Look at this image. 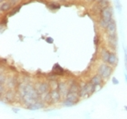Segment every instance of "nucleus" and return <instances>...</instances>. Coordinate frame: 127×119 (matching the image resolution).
<instances>
[{
  "instance_id": "20",
  "label": "nucleus",
  "mask_w": 127,
  "mask_h": 119,
  "mask_svg": "<svg viewBox=\"0 0 127 119\" xmlns=\"http://www.w3.org/2000/svg\"><path fill=\"white\" fill-rule=\"evenodd\" d=\"M20 8H21V5H18V6H16V7H15L14 9H12V10H11V12L9 13V16H14V15H16V14L17 13L19 10H20Z\"/></svg>"
},
{
  "instance_id": "23",
  "label": "nucleus",
  "mask_w": 127,
  "mask_h": 119,
  "mask_svg": "<svg viewBox=\"0 0 127 119\" xmlns=\"http://www.w3.org/2000/svg\"><path fill=\"white\" fill-rule=\"evenodd\" d=\"M64 105L66 106H74V105H75L74 103H73V102H71V101H69L67 100V99H65V100L64 101Z\"/></svg>"
},
{
  "instance_id": "8",
  "label": "nucleus",
  "mask_w": 127,
  "mask_h": 119,
  "mask_svg": "<svg viewBox=\"0 0 127 119\" xmlns=\"http://www.w3.org/2000/svg\"><path fill=\"white\" fill-rule=\"evenodd\" d=\"M66 99L73 102V103L76 104L77 101H78V95H77V93L68 92V94L66 95Z\"/></svg>"
},
{
  "instance_id": "19",
  "label": "nucleus",
  "mask_w": 127,
  "mask_h": 119,
  "mask_svg": "<svg viewBox=\"0 0 127 119\" xmlns=\"http://www.w3.org/2000/svg\"><path fill=\"white\" fill-rule=\"evenodd\" d=\"M49 8L52 9V10H56V9L60 8V5L58 3H50L49 4Z\"/></svg>"
},
{
  "instance_id": "33",
  "label": "nucleus",
  "mask_w": 127,
  "mask_h": 119,
  "mask_svg": "<svg viewBox=\"0 0 127 119\" xmlns=\"http://www.w3.org/2000/svg\"><path fill=\"white\" fill-rule=\"evenodd\" d=\"M88 1H90V2H93V1H95V0H88Z\"/></svg>"
},
{
  "instance_id": "34",
  "label": "nucleus",
  "mask_w": 127,
  "mask_h": 119,
  "mask_svg": "<svg viewBox=\"0 0 127 119\" xmlns=\"http://www.w3.org/2000/svg\"><path fill=\"white\" fill-rule=\"evenodd\" d=\"M0 1H1V3H2V2H3V0H0Z\"/></svg>"
},
{
  "instance_id": "17",
  "label": "nucleus",
  "mask_w": 127,
  "mask_h": 119,
  "mask_svg": "<svg viewBox=\"0 0 127 119\" xmlns=\"http://www.w3.org/2000/svg\"><path fill=\"white\" fill-rule=\"evenodd\" d=\"M68 92H73V93H78L80 92L79 90V86H78V85L77 84H75V83H74V84H72L71 85H70V89H69Z\"/></svg>"
},
{
  "instance_id": "9",
  "label": "nucleus",
  "mask_w": 127,
  "mask_h": 119,
  "mask_svg": "<svg viewBox=\"0 0 127 119\" xmlns=\"http://www.w3.org/2000/svg\"><path fill=\"white\" fill-rule=\"evenodd\" d=\"M51 94V98H52V101H53L54 103H56V102H58L59 99H60V92H59V90H56L54 89L53 91H51L50 92Z\"/></svg>"
},
{
  "instance_id": "32",
  "label": "nucleus",
  "mask_w": 127,
  "mask_h": 119,
  "mask_svg": "<svg viewBox=\"0 0 127 119\" xmlns=\"http://www.w3.org/2000/svg\"><path fill=\"white\" fill-rule=\"evenodd\" d=\"M125 110L127 111V106H125Z\"/></svg>"
},
{
  "instance_id": "1",
  "label": "nucleus",
  "mask_w": 127,
  "mask_h": 119,
  "mask_svg": "<svg viewBox=\"0 0 127 119\" xmlns=\"http://www.w3.org/2000/svg\"><path fill=\"white\" fill-rule=\"evenodd\" d=\"M19 94L27 106L37 102L40 95L38 90L35 89L31 84H21L19 85Z\"/></svg>"
},
{
  "instance_id": "7",
  "label": "nucleus",
  "mask_w": 127,
  "mask_h": 119,
  "mask_svg": "<svg viewBox=\"0 0 127 119\" xmlns=\"http://www.w3.org/2000/svg\"><path fill=\"white\" fill-rule=\"evenodd\" d=\"M106 28H107L108 33H115V31H116V23L113 18L108 22Z\"/></svg>"
},
{
  "instance_id": "27",
  "label": "nucleus",
  "mask_w": 127,
  "mask_h": 119,
  "mask_svg": "<svg viewBox=\"0 0 127 119\" xmlns=\"http://www.w3.org/2000/svg\"><path fill=\"white\" fill-rule=\"evenodd\" d=\"M19 0H9V2L12 4V5H15V4H16V3H18Z\"/></svg>"
},
{
  "instance_id": "25",
  "label": "nucleus",
  "mask_w": 127,
  "mask_h": 119,
  "mask_svg": "<svg viewBox=\"0 0 127 119\" xmlns=\"http://www.w3.org/2000/svg\"><path fill=\"white\" fill-rule=\"evenodd\" d=\"M45 40H46V42H47L48 44H53L54 43V39L52 38V37H47Z\"/></svg>"
},
{
  "instance_id": "11",
  "label": "nucleus",
  "mask_w": 127,
  "mask_h": 119,
  "mask_svg": "<svg viewBox=\"0 0 127 119\" xmlns=\"http://www.w3.org/2000/svg\"><path fill=\"white\" fill-rule=\"evenodd\" d=\"M58 90H59V92H60V94L64 95H67L69 91V90L67 89V86H66L65 83H60L58 85Z\"/></svg>"
},
{
  "instance_id": "13",
  "label": "nucleus",
  "mask_w": 127,
  "mask_h": 119,
  "mask_svg": "<svg viewBox=\"0 0 127 119\" xmlns=\"http://www.w3.org/2000/svg\"><path fill=\"white\" fill-rule=\"evenodd\" d=\"M117 56L115 55V53H110V56H109V59H108V62L107 63L109 65H111V66H115L117 64Z\"/></svg>"
},
{
  "instance_id": "2",
  "label": "nucleus",
  "mask_w": 127,
  "mask_h": 119,
  "mask_svg": "<svg viewBox=\"0 0 127 119\" xmlns=\"http://www.w3.org/2000/svg\"><path fill=\"white\" fill-rule=\"evenodd\" d=\"M101 16H102V20H101V25L103 27H107L108 22L112 19L113 16V9L110 6H105L101 10Z\"/></svg>"
},
{
  "instance_id": "31",
  "label": "nucleus",
  "mask_w": 127,
  "mask_h": 119,
  "mask_svg": "<svg viewBox=\"0 0 127 119\" xmlns=\"http://www.w3.org/2000/svg\"><path fill=\"white\" fill-rule=\"evenodd\" d=\"M97 1H98L99 3H100V2H102V1H103V0H97Z\"/></svg>"
},
{
  "instance_id": "18",
  "label": "nucleus",
  "mask_w": 127,
  "mask_h": 119,
  "mask_svg": "<svg viewBox=\"0 0 127 119\" xmlns=\"http://www.w3.org/2000/svg\"><path fill=\"white\" fill-rule=\"evenodd\" d=\"M109 56H110V52L107 50H103V53H102V57H103V60L104 62H108Z\"/></svg>"
},
{
  "instance_id": "15",
  "label": "nucleus",
  "mask_w": 127,
  "mask_h": 119,
  "mask_svg": "<svg viewBox=\"0 0 127 119\" xmlns=\"http://www.w3.org/2000/svg\"><path fill=\"white\" fill-rule=\"evenodd\" d=\"M11 5H12V4L10 2H2L1 3V5H0V9H1L2 12H5V11L10 9Z\"/></svg>"
},
{
  "instance_id": "6",
  "label": "nucleus",
  "mask_w": 127,
  "mask_h": 119,
  "mask_svg": "<svg viewBox=\"0 0 127 119\" xmlns=\"http://www.w3.org/2000/svg\"><path fill=\"white\" fill-rule=\"evenodd\" d=\"M91 93V87H90V84H85L83 85L82 88L80 89L79 95L80 96H85L88 93Z\"/></svg>"
},
{
  "instance_id": "28",
  "label": "nucleus",
  "mask_w": 127,
  "mask_h": 119,
  "mask_svg": "<svg viewBox=\"0 0 127 119\" xmlns=\"http://www.w3.org/2000/svg\"><path fill=\"white\" fill-rule=\"evenodd\" d=\"M125 60H126V63H127V47L125 48Z\"/></svg>"
},
{
  "instance_id": "29",
  "label": "nucleus",
  "mask_w": 127,
  "mask_h": 119,
  "mask_svg": "<svg viewBox=\"0 0 127 119\" xmlns=\"http://www.w3.org/2000/svg\"><path fill=\"white\" fill-rule=\"evenodd\" d=\"M95 45H97V44H98V38H97V37H95Z\"/></svg>"
},
{
  "instance_id": "22",
  "label": "nucleus",
  "mask_w": 127,
  "mask_h": 119,
  "mask_svg": "<svg viewBox=\"0 0 127 119\" xmlns=\"http://www.w3.org/2000/svg\"><path fill=\"white\" fill-rule=\"evenodd\" d=\"M14 98V95H13V92L12 91H9L5 94V99H9V100H12Z\"/></svg>"
},
{
  "instance_id": "12",
  "label": "nucleus",
  "mask_w": 127,
  "mask_h": 119,
  "mask_svg": "<svg viewBox=\"0 0 127 119\" xmlns=\"http://www.w3.org/2000/svg\"><path fill=\"white\" fill-rule=\"evenodd\" d=\"M6 85H7V87L9 89H13V88L16 87V80L14 77H10L7 79V82H6Z\"/></svg>"
},
{
  "instance_id": "4",
  "label": "nucleus",
  "mask_w": 127,
  "mask_h": 119,
  "mask_svg": "<svg viewBox=\"0 0 127 119\" xmlns=\"http://www.w3.org/2000/svg\"><path fill=\"white\" fill-rule=\"evenodd\" d=\"M49 88H50V85H48L47 83L42 82V83H39V85H38L36 89L38 90V92L40 93V95H42V94H46V93L48 92Z\"/></svg>"
},
{
  "instance_id": "16",
  "label": "nucleus",
  "mask_w": 127,
  "mask_h": 119,
  "mask_svg": "<svg viewBox=\"0 0 127 119\" xmlns=\"http://www.w3.org/2000/svg\"><path fill=\"white\" fill-rule=\"evenodd\" d=\"M101 76L100 75H97V76H95V77L92 78V82L95 84V85H102V80H101Z\"/></svg>"
},
{
  "instance_id": "21",
  "label": "nucleus",
  "mask_w": 127,
  "mask_h": 119,
  "mask_svg": "<svg viewBox=\"0 0 127 119\" xmlns=\"http://www.w3.org/2000/svg\"><path fill=\"white\" fill-rule=\"evenodd\" d=\"M114 5H115V7L117 8V10L119 12L122 11V4L120 2V0H114Z\"/></svg>"
},
{
  "instance_id": "5",
  "label": "nucleus",
  "mask_w": 127,
  "mask_h": 119,
  "mask_svg": "<svg viewBox=\"0 0 127 119\" xmlns=\"http://www.w3.org/2000/svg\"><path fill=\"white\" fill-rule=\"evenodd\" d=\"M108 41L109 45L113 48H115L117 45V37L115 33H109L108 34Z\"/></svg>"
},
{
  "instance_id": "3",
  "label": "nucleus",
  "mask_w": 127,
  "mask_h": 119,
  "mask_svg": "<svg viewBox=\"0 0 127 119\" xmlns=\"http://www.w3.org/2000/svg\"><path fill=\"white\" fill-rule=\"evenodd\" d=\"M112 73H113L112 67L105 65V64H102L98 67V75H100L102 78H103V79H108L109 77H111Z\"/></svg>"
},
{
  "instance_id": "26",
  "label": "nucleus",
  "mask_w": 127,
  "mask_h": 119,
  "mask_svg": "<svg viewBox=\"0 0 127 119\" xmlns=\"http://www.w3.org/2000/svg\"><path fill=\"white\" fill-rule=\"evenodd\" d=\"M112 81H113V83H114V85H118L119 84V81H118V79H117L116 77H113Z\"/></svg>"
},
{
  "instance_id": "10",
  "label": "nucleus",
  "mask_w": 127,
  "mask_h": 119,
  "mask_svg": "<svg viewBox=\"0 0 127 119\" xmlns=\"http://www.w3.org/2000/svg\"><path fill=\"white\" fill-rule=\"evenodd\" d=\"M43 106H44V104L37 101V102H35V103L31 104L30 106H27V107L29 109V110H38V109L42 108Z\"/></svg>"
},
{
  "instance_id": "30",
  "label": "nucleus",
  "mask_w": 127,
  "mask_h": 119,
  "mask_svg": "<svg viewBox=\"0 0 127 119\" xmlns=\"http://www.w3.org/2000/svg\"><path fill=\"white\" fill-rule=\"evenodd\" d=\"M13 110H14V111H15V112H16V113H17V112H18V111H19L18 109H15V108H14V109H13Z\"/></svg>"
},
{
  "instance_id": "24",
  "label": "nucleus",
  "mask_w": 127,
  "mask_h": 119,
  "mask_svg": "<svg viewBox=\"0 0 127 119\" xmlns=\"http://www.w3.org/2000/svg\"><path fill=\"white\" fill-rule=\"evenodd\" d=\"M51 99H52V98H51V94L47 92L45 94V98H44V100H45V102H49Z\"/></svg>"
},
{
  "instance_id": "14",
  "label": "nucleus",
  "mask_w": 127,
  "mask_h": 119,
  "mask_svg": "<svg viewBox=\"0 0 127 119\" xmlns=\"http://www.w3.org/2000/svg\"><path fill=\"white\" fill-rule=\"evenodd\" d=\"M53 73H55L56 76H57V75H63L64 73V70L59 66L58 64H56L53 67Z\"/></svg>"
}]
</instances>
